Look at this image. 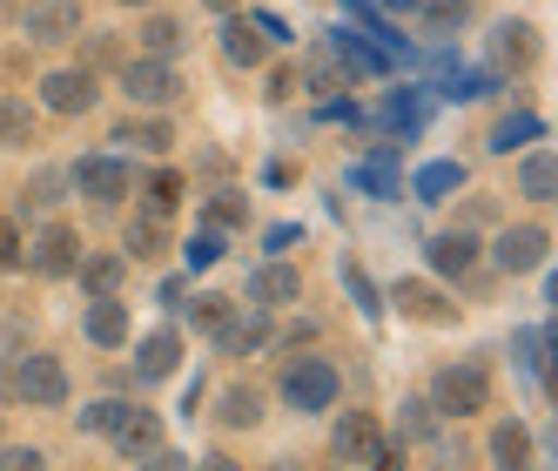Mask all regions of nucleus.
Returning a JSON list of instances; mask_svg holds the SVG:
<instances>
[{
	"label": "nucleus",
	"instance_id": "1",
	"mask_svg": "<svg viewBox=\"0 0 558 471\" xmlns=\"http://www.w3.org/2000/svg\"><path fill=\"white\" fill-rule=\"evenodd\" d=\"M430 404H437V418H477L492 404V371L477 364V358H458V364H445L430 377Z\"/></svg>",
	"mask_w": 558,
	"mask_h": 471
},
{
	"label": "nucleus",
	"instance_id": "2",
	"mask_svg": "<svg viewBox=\"0 0 558 471\" xmlns=\"http://www.w3.org/2000/svg\"><path fill=\"white\" fill-rule=\"evenodd\" d=\"M337 390H343V377H337V364H324V358H296L290 371H283V404L290 411H330L337 404Z\"/></svg>",
	"mask_w": 558,
	"mask_h": 471
},
{
	"label": "nucleus",
	"instance_id": "3",
	"mask_svg": "<svg viewBox=\"0 0 558 471\" xmlns=\"http://www.w3.org/2000/svg\"><path fill=\"white\" fill-rule=\"evenodd\" d=\"M122 95H129L135 108H169V101L182 95V74H175V61L135 55V61H122Z\"/></svg>",
	"mask_w": 558,
	"mask_h": 471
},
{
	"label": "nucleus",
	"instance_id": "4",
	"mask_svg": "<svg viewBox=\"0 0 558 471\" xmlns=\"http://www.w3.org/2000/svg\"><path fill=\"white\" fill-rule=\"evenodd\" d=\"M14 390H21V398H27L34 411H61V404H68V371H61V358H48V350L21 358Z\"/></svg>",
	"mask_w": 558,
	"mask_h": 471
},
{
	"label": "nucleus",
	"instance_id": "5",
	"mask_svg": "<svg viewBox=\"0 0 558 471\" xmlns=\"http://www.w3.org/2000/svg\"><path fill=\"white\" fill-rule=\"evenodd\" d=\"M545 250H551V235H545L538 222H518V229H498L492 263L511 269V277H525V269H545Z\"/></svg>",
	"mask_w": 558,
	"mask_h": 471
},
{
	"label": "nucleus",
	"instance_id": "6",
	"mask_svg": "<svg viewBox=\"0 0 558 471\" xmlns=\"http://www.w3.org/2000/svg\"><path fill=\"white\" fill-rule=\"evenodd\" d=\"M27 41H82V0H34V8L21 14Z\"/></svg>",
	"mask_w": 558,
	"mask_h": 471
},
{
	"label": "nucleus",
	"instance_id": "7",
	"mask_svg": "<svg viewBox=\"0 0 558 471\" xmlns=\"http://www.w3.org/2000/svg\"><path fill=\"white\" fill-rule=\"evenodd\" d=\"M95 101H101V88H95L88 68H54L48 82H41V108L48 114H88Z\"/></svg>",
	"mask_w": 558,
	"mask_h": 471
},
{
	"label": "nucleus",
	"instance_id": "8",
	"mask_svg": "<svg viewBox=\"0 0 558 471\" xmlns=\"http://www.w3.org/2000/svg\"><path fill=\"white\" fill-rule=\"evenodd\" d=\"M82 195H95V203H122L129 195V162H114V155H88V162H74V176H68Z\"/></svg>",
	"mask_w": 558,
	"mask_h": 471
},
{
	"label": "nucleus",
	"instance_id": "9",
	"mask_svg": "<svg viewBox=\"0 0 558 471\" xmlns=\"http://www.w3.org/2000/svg\"><path fill=\"white\" fill-rule=\"evenodd\" d=\"M74 263H82V235L68 222H48L34 235V269H41V277H74Z\"/></svg>",
	"mask_w": 558,
	"mask_h": 471
},
{
	"label": "nucleus",
	"instance_id": "10",
	"mask_svg": "<svg viewBox=\"0 0 558 471\" xmlns=\"http://www.w3.org/2000/svg\"><path fill=\"white\" fill-rule=\"evenodd\" d=\"M296 297H303L296 263H263L256 277H250V303H263V310H283V303H296Z\"/></svg>",
	"mask_w": 558,
	"mask_h": 471
},
{
	"label": "nucleus",
	"instance_id": "11",
	"mask_svg": "<svg viewBox=\"0 0 558 471\" xmlns=\"http://www.w3.org/2000/svg\"><path fill=\"white\" fill-rule=\"evenodd\" d=\"M269 337V310L263 303H243V310H229V317L216 324V343L229 350V358H235V350H256Z\"/></svg>",
	"mask_w": 558,
	"mask_h": 471
},
{
	"label": "nucleus",
	"instance_id": "12",
	"mask_svg": "<svg viewBox=\"0 0 558 471\" xmlns=\"http://www.w3.org/2000/svg\"><path fill=\"white\" fill-rule=\"evenodd\" d=\"M330 451L350 458V464H364V458L377 451V424H371V411H343L337 431H330Z\"/></svg>",
	"mask_w": 558,
	"mask_h": 471
},
{
	"label": "nucleus",
	"instance_id": "13",
	"mask_svg": "<svg viewBox=\"0 0 558 471\" xmlns=\"http://www.w3.org/2000/svg\"><path fill=\"white\" fill-rule=\"evenodd\" d=\"M492 464H498V471H532V464H538V451H532V431L518 424V418H505V424L492 431Z\"/></svg>",
	"mask_w": 558,
	"mask_h": 471
},
{
	"label": "nucleus",
	"instance_id": "14",
	"mask_svg": "<svg viewBox=\"0 0 558 471\" xmlns=\"http://www.w3.org/2000/svg\"><path fill=\"white\" fill-rule=\"evenodd\" d=\"M108 438H114V451H122V458H148L155 445H162V424H155V411H135L129 404V418L114 424Z\"/></svg>",
	"mask_w": 558,
	"mask_h": 471
},
{
	"label": "nucleus",
	"instance_id": "15",
	"mask_svg": "<svg viewBox=\"0 0 558 471\" xmlns=\"http://www.w3.org/2000/svg\"><path fill=\"white\" fill-rule=\"evenodd\" d=\"M222 55H229L235 68H263V55H269L263 27H256V21H243V14H229V21H222Z\"/></svg>",
	"mask_w": 558,
	"mask_h": 471
},
{
	"label": "nucleus",
	"instance_id": "16",
	"mask_svg": "<svg viewBox=\"0 0 558 471\" xmlns=\"http://www.w3.org/2000/svg\"><path fill=\"white\" fill-rule=\"evenodd\" d=\"M175 358H182V337H175V330H155V337H142V343H135V377H142V384L169 377V371H175Z\"/></svg>",
	"mask_w": 558,
	"mask_h": 471
},
{
	"label": "nucleus",
	"instance_id": "17",
	"mask_svg": "<svg viewBox=\"0 0 558 471\" xmlns=\"http://www.w3.org/2000/svg\"><path fill=\"white\" fill-rule=\"evenodd\" d=\"M74 277H82V290L88 297H114V290H122V277H129V256H82V263H74Z\"/></svg>",
	"mask_w": 558,
	"mask_h": 471
},
{
	"label": "nucleus",
	"instance_id": "18",
	"mask_svg": "<svg viewBox=\"0 0 558 471\" xmlns=\"http://www.w3.org/2000/svg\"><path fill=\"white\" fill-rule=\"evenodd\" d=\"M135 48H142L148 61H175V55H182V21H169V14H148V21L135 27Z\"/></svg>",
	"mask_w": 558,
	"mask_h": 471
},
{
	"label": "nucleus",
	"instance_id": "19",
	"mask_svg": "<svg viewBox=\"0 0 558 471\" xmlns=\"http://www.w3.org/2000/svg\"><path fill=\"white\" fill-rule=\"evenodd\" d=\"M88 337H95L101 350H122V343H129V310L114 303V297H95V303H88Z\"/></svg>",
	"mask_w": 558,
	"mask_h": 471
},
{
	"label": "nucleus",
	"instance_id": "20",
	"mask_svg": "<svg viewBox=\"0 0 558 471\" xmlns=\"http://www.w3.org/2000/svg\"><path fill=\"white\" fill-rule=\"evenodd\" d=\"M216 424H222V431H250V424H263V390H250V384L222 390V398H216Z\"/></svg>",
	"mask_w": 558,
	"mask_h": 471
},
{
	"label": "nucleus",
	"instance_id": "21",
	"mask_svg": "<svg viewBox=\"0 0 558 471\" xmlns=\"http://www.w3.org/2000/svg\"><path fill=\"white\" fill-rule=\"evenodd\" d=\"M477 263V243L464 229H451V235H430V269L437 277H464V269Z\"/></svg>",
	"mask_w": 558,
	"mask_h": 471
},
{
	"label": "nucleus",
	"instance_id": "22",
	"mask_svg": "<svg viewBox=\"0 0 558 471\" xmlns=\"http://www.w3.org/2000/svg\"><path fill=\"white\" fill-rule=\"evenodd\" d=\"M404 317H417V324H451V303L437 297L430 283H397V297H390Z\"/></svg>",
	"mask_w": 558,
	"mask_h": 471
},
{
	"label": "nucleus",
	"instance_id": "23",
	"mask_svg": "<svg viewBox=\"0 0 558 471\" xmlns=\"http://www.w3.org/2000/svg\"><path fill=\"white\" fill-rule=\"evenodd\" d=\"M551 189H558L551 155H545V148H538V155H525V162H518V195H525V203H551Z\"/></svg>",
	"mask_w": 558,
	"mask_h": 471
},
{
	"label": "nucleus",
	"instance_id": "24",
	"mask_svg": "<svg viewBox=\"0 0 558 471\" xmlns=\"http://www.w3.org/2000/svg\"><path fill=\"white\" fill-rule=\"evenodd\" d=\"M27 142H34V108L0 95V148H27Z\"/></svg>",
	"mask_w": 558,
	"mask_h": 471
},
{
	"label": "nucleus",
	"instance_id": "25",
	"mask_svg": "<svg viewBox=\"0 0 558 471\" xmlns=\"http://www.w3.org/2000/svg\"><path fill=\"white\" fill-rule=\"evenodd\" d=\"M169 250V229H162V216H142V222H129V263H148V256H162Z\"/></svg>",
	"mask_w": 558,
	"mask_h": 471
},
{
	"label": "nucleus",
	"instance_id": "26",
	"mask_svg": "<svg viewBox=\"0 0 558 471\" xmlns=\"http://www.w3.org/2000/svg\"><path fill=\"white\" fill-rule=\"evenodd\" d=\"M397 438H437V404L430 398H404V418H397Z\"/></svg>",
	"mask_w": 558,
	"mask_h": 471
},
{
	"label": "nucleus",
	"instance_id": "27",
	"mask_svg": "<svg viewBox=\"0 0 558 471\" xmlns=\"http://www.w3.org/2000/svg\"><path fill=\"white\" fill-rule=\"evenodd\" d=\"M492 48H498V61H505V68H525V61H532V27H525V21H505Z\"/></svg>",
	"mask_w": 558,
	"mask_h": 471
},
{
	"label": "nucleus",
	"instance_id": "28",
	"mask_svg": "<svg viewBox=\"0 0 558 471\" xmlns=\"http://www.w3.org/2000/svg\"><path fill=\"white\" fill-rule=\"evenodd\" d=\"M337 74H343V55H337V48L316 41V48L303 55V82H310V88H337Z\"/></svg>",
	"mask_w": 558,
	"mask_h": 471
},
{
	"label": "nucleus",
	"instance_id": "29",
	"mask_svg": "<svg viewBox=\"0 0 558 471\" xmlns=\"http://www.w3.org/2000/svg\"><path fill=\"white\" fill-rule=\"evenodd\" d=\"M538 129H545L538 114H505V122L492 129V148H498V155H511L518 142H525V135H538Z\"/></svg>",
	"mask_w": 558,
	"mask_h": 471
},
{
	"label": "nucleus",
	"instance_id": "30",
	"mask_svg": "<svg viewBox=\"0 0 558 471\" xmlns=\"http://www.w3.org/2000/svg\"><path fill=\"white\" fill-rule=\"evenodd\" d=\"M114 142H135V148H148V155H162V148H175V135H169V122H129L122 135H114Z\"/></svg>",
	"mask_w": 558,
	"mask_h": 471
},
{
	"label": "nucleus",
	"instance_id": "31",
	"mask_svg": "<svg viewBox=\"0 0 558 471\" xmlns=\"http://www.w3.org/2000/svg\"><path fill=\"white\" fill-rule=\"evenodd\" d=\"M175 203H182V176H175V169H162V176L148 182V216H169Z\"/></svg>",
	"mask_w": 558,
	"mask_h": 471
},
{
	"label": "nucleus",
	"instance_id": "32",
	"mask_svg": "<svg viewBox=\"0 0 558 471\" xmlns=\"http://www.w3.org/2000/svg\"><path fill=\"white\" fill-rule=\"evenodd\" d=\"M458 182H464V169H458V162H437V169H424V176H417V195H424V203H437V195L458 189Z\"/></svg>",
	"mask_w": 558,
	"mask_h": 471
},
{
	"label": "nucleus",
	"instance_id": "33",
	"mask_svg": "<svg viewBox=\"0 0 558 471\" xmlns=\"http://www.w3.org/2000/svg\"><path fill=\"white\" fill-rule=\"evenodd\" d=\"M122 418H129V404H122V398H101V404H88V411H82V431H114Z\"/></svg>",
	"mask_w": 558,
	"mask_h": 471
},
{
	"label": "nucleus",
	"instance_id": "34",
	"mask_svg": "<svg viewBox=\"0 0 558 471\" xmlns=\"http://www.w3.org/2000/svg\"><path fill=\"white\" fill-rule=\"evenodd\" d=\"M424 14H430V27H464L471 21V0H430Z\"/></svg>",
	"mask_w": 558,
	"mask_h": 471
},
{
	"label": "nucleus",
	"instance_id": "35",
	"mask_svg": "<svg viewBox=\"0 0 558 471\" xmlns=\"http://www.w3.org/2000/svg\"><path fill=\"white\" fill-rule=\"evenodd\" d=\"M0 471H48V458L34 445H8V451H0Z\"/></svg>",
	"mask_w": 558,
	"mask_h": 471
},
{
	"label": "nucleus",
	"instance_id": "36",
	"mask_svg": "<svg viewBox=\"0 0 558 471\" xmlns=\"http://www.w3.org/2000/svg\"><path fill=\"white\" fill-rule=\"evenodd\" d=\"M27 263V250H21V229L8 222V216H0V269H21Z\"/></svg>",
	"mask_w": 558,
	"mask_h": 471
},
{
	"label": "nucleus",
	"instance_id": "37",
	"mask_svg": "<svg viewBox=\"0 0 558 471\" xmlns=\"http://www.w3.org/2000/svg\"><path fill=\"white\" fill-rule=\"evenodd\" d=\"M135 471H195V464H189L182 451H162V445H155L148 458H135Z\"/></svg>",
	"mask_w": 558,
	"mask_h": 471
},
{
	"label": "nucleus",
	"instance_id": "38",
	"mask_svg": "<svg viewBox=\"0 0 558 471\" xmlns=\"http://www.w3.org/2000/svg\"><path fill=\"white\" fill-rule=\"evenodd\" d=\"M189 310H195V324H209V330H216V324L229 317V297H195Z\"/></svg>",
	"mask_w": 558,
	"mask_h": 471
},
{
	"label": "nucleus",
	"instance_id": "39",
	"mask_svg": "<svg viewBox=\"0 0 558 471\" xmlns=\"http://www.w3.org/2000/svg\"><path fill=\"white\" fill-rule=\"evenodd\" d=\"M343 283H350L356 297H364V317H377V310H384V303H377V290H371V277H364V269H343Z\"/></svg>",
	"mask_w": 558,
	"mask_h": 471
},
{
	"label": "nucleus",
	"instance_id": "40",
	"mask_svg": "<svg viewBox=\"0 0 558 471\" xmlns=\"http://www.w3.org/2000/svg\"><path fill=\"white\" fill-rule=\"evenodd\" d=\"M364 471H404V445H390V451L377 445V451L364 458Z\"/></svg>",
	"mask_w": 558,
	"mask_h": 471
},
{
	"label": "nucleus",
	"instance_id": "41",
	"mask_svg": "<svg viewBox=\"0 0 558 471\" xmlns=\"http://www.w3.org/2000/svg\"><path fill=\"white\" fill-rule=\"evenodd\" d=\"M216 256H222V243H216V235H195V243H189V263H195V269H209Z\"/></svg>",
	"mask_w": 558,
	"mask_h": 471
},
{
	"label": "nucleus",
	"instance_id": "42",
	"mask_svg": "<svg viewBox=\"0 0 558 471\" xmlns=\"http://www.w3.org/2000/svg\"><path fill=\"white\" fill-rule=\"evenodd\" d=\"M34 203H61V176H41V182H34Z\"/></svg>",
	"mask_w": 558,
	"mask_h": 471
},
{
	"label": "nucleus",
	"instance_id": "43",
	"mask_svg": "<svg viewBox=\"0 0 558 471\" xmlns=\"http://www.w3.org/2000/svg\"><path fill=\"white\" fill-rule=\"evenodd\" d=\"M195 471H243V464H235L229 451H209V458H203V464H195Z\"/></svg>",
	"mask_w": 558,
	"mask_h": 471
},
{
	"label": "nucleus",
	"instance_id": "44",
	"mask_svg": "<svg viewBox=\"0 0 558 471\" xmlns=\"http://www.w3.org/2000/svg\"><path fill=\"white\" fill-rule=\"evenodd\" d=\"M203 8H216V14H229V8H235V0H203Z\"/></svg>",
	"mask_w": 558,
	"mask_h": 471
},
{
	"label": "nucleus",
	"instance_id": "45",
	"mask_svg": "<svg viewBox=\"0 0 558 471\" xmlns=\"http://www.w3.org/2000/svg\"><path fill=\"white\" fill-rule=\"evenodd\" d=\"M269 471H303V464H269Z\"/></svg>",
	"mask_w": 558,
	"mask_h": 471
},
{
	"label": "nucleus",
	"instance_id": "46",
	"mask_svg": "<svg viewBox=\"0 0 558 471\" xmlns=\"http://www.w3.org/2000/svg\"><path fill=\"white\" fill-rule=\"evenodd\" d=\"M390 8H417V0H390Z\"/></svg>",
	"mask_w": 558,
	"mask_h": 471
},
{
	"label": "nucleus",
	"instance_id": "47",
	"mask_svg": "<svg viewBox=\"0 0 558 471\" xmlns=\"http://www.w3.org/2000/svg\"><path fill=\"white\" fill-rule=\"evenodd\" d=\"M122 8H148V0H122Z\"/></svg>",
	"mask_w": 558,
	"mask_h": 471
},
{
	"label": "nucleus",
	"instance_id": "48",
	"mask_svg": "<svg viewBox=\"0 0 558 471\" xmlns=\"http://www.w3.org/2000/svg\"><path fill=\"white\" fill-rule=\"evenodd\" d=\"M430 471H437V464H430Z\"/></svg>",
	"mask_w": 558,
	"mask_h": 471
}]
</instances>
